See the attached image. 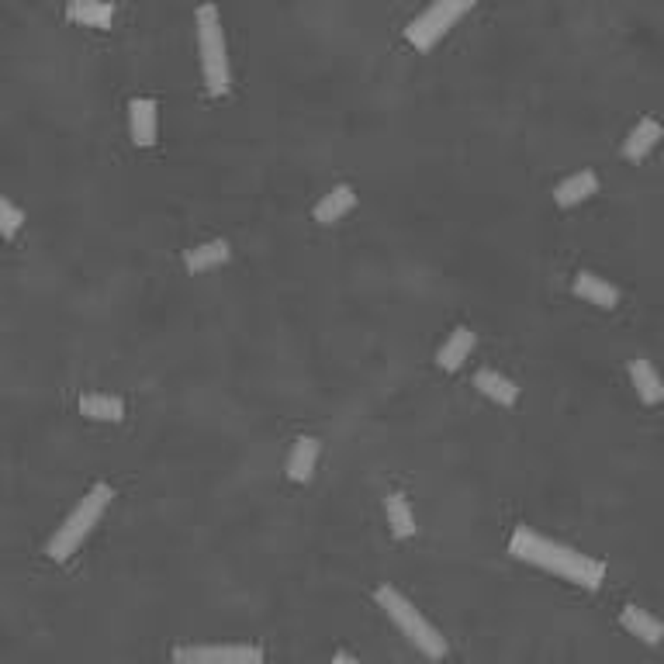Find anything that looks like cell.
Instances as JSON below:
<instances>
[{
    "instance_id": "cell-10",
    "label": "cell",
    "mask_w": 664,
    "mask_h": 664,
    "mask_svg": "<svg viewBox=\"0 0 664 664\" xmlns=\"http://www.w3.org/2000/svg\"><path fill=\"white\" fill-rule=\"evenodd\" d=\"M474 388H478V395H485L488 402L502 405V409H512V405L519 402V388L512 377L492 371V367H481L478 374H474Z\"/></svg>"
},
{
    "instance_id": "cell-21",
    "label": "cell",
    "mask_w": 664,
    "mask_h": 664,
    "mask_svg": "<svg viewBox=\"0 0 664 664\" xmlns=\"http://www.w3.org/2000/svg\"><path fill=\"white\" fill-rule=\"evenodd\" d=\"M25 229V215H21L18 205L0 194V239H18V232Z\"/></svg>"
},
{
    "instance_id": "cell-2",
    "label": "cell",
    "mask_w": 664,
    "mask_h": 664,
    "mask_svg": "<svg viewBox=\"0 0 664 664\" xmlns=\"http://www.w3.org/2000/svg\"><path fill=\"white\" fill-rule=\"evenodd\" d=\"M115 498V492H111V485H94L87 495L80 498L77 505H73V512L63 519V526H59L56 533H52V540L45 543V557L56 564L70 561L73 554L83 547V540L94 533V526L101 523L104 509H108V502Z\"/></svg>"
},
{
    "instance_id": "cell-1",
    "label": "cell",
    "mask_w": 664,
    "mask_h": 664,
    "mask_svg": "<svg viewBox=\"0 0 664 664\" xmlns=\"http://www.w3.org/2000/svg\"><path fill=\"white\" fill-rule=\"evenodd\" d=\"M509 554L516 557V561L547 571V575H557L578 588H588V592H595V588L606 581V564L602 561L581 554V550L568 547V543L540 537L537 530H526V526H516V530H512Z\"/></svg>"
},
{
    "instance_id": "cell-9",
    "label": "cell",
    "mask_w": 664,
    "mask_h": 664,
    "mask_svg": "<svg viewBox=\"0 0 664 664\" xmlns=\"http://www.w3.org/2000/svg\"><path fill=\"white\" fill-rule=\"evenodd\" d=\"M658 142H661V122L658 118H640V122L626 132L620 153H623L626 163H640V160H647V156L654 153Z\"/></svg>"
},
{
    "instance_id": "cell-22",
    "label": "cell",
    "mask_w": 664,
    "mask_h": 664,
    "mask_svg": "<svg viewBox=\"0 0 664 664\" xmlns=\"http://www.w3.org/2000/svg\"><path fill=\"white\" fill-rule=\"evenodd\" d=\"M332 661H336V664H357L360 658H357V654H346V651H339V654H332Z\"/></svg>"
},
{
    "instance_id": "cell-19",
    "label": "cell",
    "mask_w": 664,
    "mask_h": 664,
    "mask_svg": "<svg viewBox=\"0 0 664 664\" xmlns=\"http://www.w3.org/2000/svg\"><path fill=\"white\" fill-rule=\"evenodd\" d=\"M384 512H388L391 537H398V540L415 537V512H412L409 498H405L402 492H391L388 498H384Z\"/></svg>"
},
{
    "instance_id": "cell-14",
    "label": "cell",
    "mask_w": 664,
    "mask_h": 664,
    "mask_svg": "<svg viewBox=\"0 0 664 664\" xmlns=\"http://www.w3.org/2000/svg\"><path fill=\"white\" fill-rule=\"evenodd\" d=\"M232 256V246L229 239H208V243L194 246L184 253V267L191 270V274H208V270L215 267H225Z\"/></svg>"
},
{
    "instance_id": "cell-4",
    "label": "cell",
    "mask_w": 664,
    "mask_h": 664,
    "mask_svg": "<svg viewBox=\"0 0 664 664\" xmlns=\"http://www.w3.org/2000/svg\"><path fill=\"white\" fill-rule=\"evenodd\" d=\"M194 28H198V52H201V70H205L208 94L225 97L232 90L229 45H225L222 14H218V7L211 0L194 11Z\"/></svg>"
},
{
    "instance_id": "cell-7",
    "label": "cell",
    "mask_w": 664,
    "mask_h": 664,
    "mask_svg": "<svg viewBox=\"0 0 664 664\" xmlns=\"http://www.w3.org/2000/svg\"><path fill=\"white\" fill-rule=\"evenodd\" d=\"M128 135L142 149L156 146V135H160V104L153 97H132L128 101Z\"/></svg>"
},
{
    "instance_id": "cell-15",
    "label": "cell",
    "mask_w": 664,
    "mask_h": 664,
    "mask_svg": "<svg viewBox=\"0 0 664 664\" xmlns=\"http://www.w3.org/2000/svg\"><path fill=\"white\" fill-rule=\"evenodd\" d=\"M66 18L83 28H111V21H115V4H111V0H70V4H66Z\"/></svg>"
},
{
    "instance_id": "cell-20",
    "label": "cell",
    "mask_w": 664,
    "mask_h": 664,
    "mask_svg": "<svg viewBox=\"0 0 664 664\" xmlns=\"http://www.w3.org/2000/svg\"><path fill=\"white\" fill-rule=\"evenodd\" d=\"M80 415H87V419H94V422H122L125 402L118 395H101V391H94V395L80 398Z\"/></svg>"
},
{
    "instance_id": "cell-5",
    "label": "cell",
    "mask_w": 664,
    "mask_h": 664,
    "mask_svg": "<svg viewBox=\"0 0 664 664\" xmlns=\"http://www.w3.org/2000/svg\"><path fill=\"white\" fill-rule=\"evenodd\" d=\"M474 4H478V0H433V4L419 14V18L409 21L405 39H409L412 49L429 52L436 42L443 39V35L450 32V28L457 25L460 18H464L467 11H471Z\"/></svg>"
},
{
    "instance_id": "cell-12",
    "label": "cell",
    "mask_w": 664,
    "mask_h": 664,
    "mask_svg": "<svg viewBox=\"0 0 664 664\" xmlns=\"http://www.w3.org/2000/svg\"><path fill=\"white\" fill-rule=\"evenodd\" d=\"M599 191V177L595 170H578L571 177H564L561 184L554 187V205L557 208H575L581 201H588L592 194Z\"/></svg>"
},
{
    "instance_id": "cell-17",
    "label": "cell",
    "mask_w": 664,
    "mask_h": 664,
    "mask_svg": "<svg viewBox=\"0 0 664 664\" xmlns=\"http://www.w3.org/2000/svg\"><path fill=\"white\" fill-rule=\"evenodd\" d=\"M474 343H478V336H474L467 326H457L454 332H450L447 343L436 350V364H440V371H460L464 360L471 357Z\"/></svg>"
},
{
    "instance_id": "cell-11",
    "label": "cell",
    "mask_w": 664,
    "mask_h": 664,
    "mask_svg": "<svg viewBox=\"0 0 664 664\" xmlns=\"http://www.w3.org/2000/svg\"><path fill=\"white\" fill-rule=\"evenodd\" d=\"M319 454H322V443L315 440V436H301V440H294L291 457H288V478L294 481V485H308V481L315 478Z\"/></svg>"
},
{
    "instance_id": "cell-18",
    "label": "cell",
    "mask_w": 664,
    "mask_h": 664,
    "mask_svg": "<svg viewBox=\"0 0 664 664\" xmlns=\"http://www.w3.org/2000/svg\"><path fill=\"white\" fill-rule=\"evenodd\" d=\"M630 381L644 405L664 402V384H661V377H658V371H654L651 360H630Z\"/></svg>"
},
{
    "instance_id": "cell-6",
    "label": "cell",
    "mask_w": 664,
    "mask_h": 664,
    "mask_svg": "<svg viewBox=\"0 0 664 664\" xmlns=\"http://www.w3.org/2000/svg\"><path fill=\"white\" fill-rule=\"evenodd\" d=\"M170 658L180 664H263L267 654L249 644H225V647H177Z\"/></svg>"
},
{
    "instance_id": "cell-8",
    "label": "cell",
    "mask_w": 664,
    "mask_h": 664,
    "mask_svg": "<svg viewBox=\"0 0 664 664\" xmlns=\"http://www.w3.org/2000/svg\"><path fill=\"white\" fill-rule=\"evenodd\" d=\"M571 291H575L581 301H588V305L602 308V312H613V308L620 305V288L609 284L606 277L592 274V270H578L575 281H571Z\"/></svg>"
},
{
    "instance_id": "cell-16",
    "label": "cell",
    "mask_w": 664,
    "mask_h": 664,
    "mask_svg": "<svg viewBox=\"0 0 664 664\" xmlns=\"http://www.w3.org/2000/svg\"><path fill=\"white\" fill-rule=\"evenodd\" d=\"M353 205H357V191H353L350 184H336L329 194L319 198V205L312 208V218L319 225H332V222H339L346 211H353Z\"/></svg>"
},
{
    "instance_id": "cell-3",
    "label": "cell",
    "mask_w": 664,
    "mask_h": 664,
    "mask_svg": "<svg viewBox=\"0 0 664 664\" xmlns=\"http://www.w3.org/2000/svg\"><path fill=\"white\" fill-rule=\"evenodd\" d=\"M374 602H377V609H384V616H388V620L402 630V637L409 640L415 651L426 654L429 661L447 658V640H443V633L436 630V626L429 623L426 616H422L419 609H415L412 602L398 592V588L381 585L374 592Z\"/></svg>"
},
{
    "instance_id": "cell-13",
    "label": "cell",
    "mask_w": 664,
    "mask_h": 664,
    "mask_svg": "<svg viewBox=\"0 0 664 664\" xmlns=\"http://www.w3.org/2000/svg\"><path fill=\"white\" fill-rule=\"evenodd\" d=\"M620 626L626 633H633V637L640 640V644L647 647H658L664 640V623L658 616H651L647 609H637V606H623L620 613Z\"/></svg>"
}]
</instances>
